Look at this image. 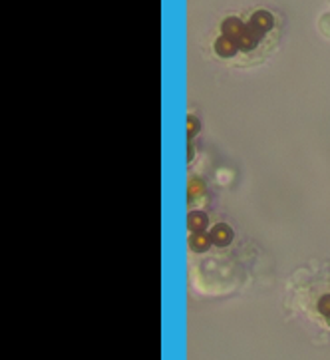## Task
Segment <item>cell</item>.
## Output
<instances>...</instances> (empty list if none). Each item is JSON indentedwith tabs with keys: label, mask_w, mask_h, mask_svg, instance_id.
I'll list each match as a JSON object with an SVG mask.
<instances>
[{
	"label": "cell",
	"mask_w": 330,
	"mask_h": 360,
	"mask_svg": "<svg viewBox=\"0 0 330 360\" xmlns=\"http://www.w3.org/2000/svg\"><path fill=\"white\" fill-rule=\"evenodd\" d=\"M221 36L229 38L239 48V52H251V50H255V48L259 46L260 38H263L251 24L243 22L237 16L225 18L223 24H221Z\"/></svg>",
	"instance_id": "cell-1"
},
{
	"label": "cell",
	"mask_w": 330,
	"mask_h": 360,
	"mask_svg": "<svg viewBox=\"0 0 330 360\" xmlns=\"http://www.w3.org/2000/svg\"><path fill=\"white\" fill-rule=\"evenodd\" d=\"M203 193H205V184L201 181L199 177H191L187 181L189 203H193L197 198H203Z\"/></svg>",
	"instance_id": "cell-7"
},
{
	"label": "cell",
	"mask_w": 330,
	"mask_h": 360,
	"mask_svg": "<svg viewBox=\"0 0 330 360\" xmlns=\"http://www.w3.org/2000/svg\"><path fill=\"white\" fill-rule=\"evenodd\" d=\"M199 128H201V124H199V120L197 117L193 116V114H189L187 116V140L191 141L197 134H199Z\"/></svg>",
	"instance_id": "cell-8"
},
{
	"label": "cell",
	"mask_w": 330,
	"mask_h": 360,
	"mask_svg": "<svg viewBox=\"0 0 330 360\" xmlns=\"http://www.w3.org/2000/svg\"><path fill=\"white\" fill-rule=\"evenodd\" d=\"M207 225H209V217H207V213L205 211H189L187 213V229L189 233L191 231H205L207 229Z\"/></svg>",
	"instance_id": "cell-5"
},
{
	"label": "cell",
	"mask_w": 330,
	"mask_h": 360,
	"mask_svg": "<svg viewBox=\"0 0 330 360\" xmlns=\"http://www.w3.org/2000/svg\"><path fill=\"white\" fill-rule=\"evenodd\" d=\"M319 28L322 34L326 36V38H330V12L322 14V18H320V22H319Z\"/></svg>",
	"instance_id": "cell-10"
},
{
	"label": "cell",
	"mask_w": 330,
	"mask_h": 360,
	"mask_svg": "<svg viewBox=\"0 0 330 360\" xmlns=\"http://www.w3.org/2000/svg\"><path fill=\"white\" fill-rule=\"evenodd\" d=\"M209 235H211L213 245H217V247H227V245L233 241V229L227 223L215 225L211 231H209Z\"/></svg>",
	"instance_id": "cell-4"
},
{
	"label": "cell",
	"mask_w": 330,
	"mask_h": 360,
	"mask_svg": "<svg viewBox=\"0 0 330 360\" xmlns=\"http://www.w3.org/2000/svg\"><path fill=\"white\" fill-rule=\"evenodd\" d=\"M215 52H217V56H221V58H233L237 52H239V48L229 40V38H225V36H219L217 40H215Z\"/></svg>",
	"instance_id": "cell-6"
},
{
	"label": "cell",
	"mask_w": 330,
	"mask_h": 360,
	"mask_svg": "<svg viewBox=\"0 0 330 360\" xmlns=\"http://www.w3.org/2000/svg\"><path fill=\"white\" fill-rule=\"evenodd\" d=\"M249 24L259 32L260 36H265L269 30H271L272 26H275V18H272L271 12L267 11H257L251 18H249Z\"/></svg>",
	"instance_id": "cell-3"
},
{
	"label": "cell",
	"mask_w": 330,
	"mask_h": 360,
	"mask_svg": "<svg viewBox=\"0 0 330 360\" xmlns=\"http://www.w3.org/2000/svg\"><path fill=\"white\" fill-rule=\"evenodd\" d=\"M193 155H195V146L189 141L187 143V162H191V160H193Z\"/></svg>",
	"instance_id": "cell-11"
},
{
	"label": "cell",
	"mask_w": 330,
	"mask_h": 360,
	"mask_svg": "<svg viewBox=\"0 0 330 360\" xmlns=\"http://www.w3.org/2000/svg\"><path fill=\"white\" fill-rule=\"evenodd\" d=\"M319 311L320 314H322V316H324V319L330 323V295H326V297H322V299H320Z\"/></svg>",
	"instance_id": "cell-9"
},
{
	"label": "cell",
	"mask_w": 330,
	"mask_h": 360,
	"mask_svg": "<svg viewBox=\"0 0 330 360\" xmlns=\"http://www.w3.org/2000/svg\"><path fill=\"white\" fill-rule=\"evenodd\" d=\"M187 243L189 249L193 251V253H205V251H209L211 249V235L205 231H191L187 237Z\"/></svg>",
	"instance_id": "cell-2"
}]
</instances>
